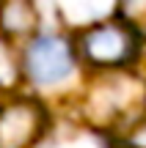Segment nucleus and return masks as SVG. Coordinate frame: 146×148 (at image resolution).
Listing matches in <instances>:
<instances>
[{"instance_id": "nucleus-1", "label": "nucleus", "mask_w": 146, "mask_h": 148, "mask_svg": "<svg viewBox=\"0 0 146 148\" xmlns=\"http://www.w3.org/2000/svg\"><path fill=\"white\" fill-rule=\"evenodd\" d=\"M138 52V38L132 27L121 22H102L83 36V55L94 66H121Z\"/></svg>"}, {"instance_id": "nucleus-2", "label": "nucleus", "mask_w": 146, "mask_h": 148, "mask_svg": "<svg viewBox=\"0 0 146 148\" xmlns=\"http://www.w3.org/2000/svg\"><path fill=\"white\" fill-rule=\"evenodd\" d=\"M72 49L64 38L44 36L30 44L25 55V71L36 85H55L72 74Z\"/></svg>"}, {"instance_id": "nucleus-3", "label": "nucleus", "mask_w": 146, "mask_h": 148, "mask_svg": "<svg viewBox=\"0 0 146 148\" xmlns=\"http://www.w3.org/2000/svg\"><path fill=\"white\" fill-rule=\"evenodd\" d=\"M44 129V110L30 99L11 101L0 110V148H30Z\"/></svg>"}, {"instance_id": "nucleus-4", "label": "nucleus", "mask_w": 146, "mask_h": 148, "mask_svg": "<svg viewBox=\"0 0 146 148\" xmlns=\"http://www.w3.org/2000/svg\"><path fill=\"white\" fill-rule=\"evenodd\" d=\"M0 27L8 36H22L36 27V11L30 0H8L0 8Z\"/></svg>"}, {"instance_id": "nucleus-5", "label": "nucleus", "mask_w": 146, "mask_h": 148, "mask_svg": "<svg viewBox=\"0 0 146 148\" xmlns=\"http://www.w3.org/2000/svg\"><path fill=\"white\" fill-rule=\"evenodd\" d=\"M17 77V63L11 58V49L0 41V85H11Z\"/></svg>"}]
</instances>
